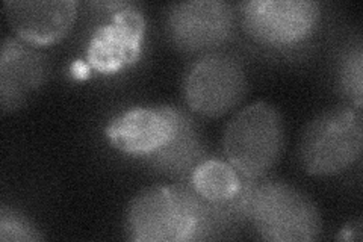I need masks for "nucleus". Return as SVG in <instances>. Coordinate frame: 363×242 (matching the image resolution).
<instances>
[{"mask_svg": "<svg viewBox=\"0 0 363 242\" xmlns=\"http://www.w3.org/2000/svg\"><path fill=\"white\" fill-rule=\"evenodd\" d=\"M76 0L4 4L5 17L16 35L32 45H49L61 41L73 28L77 17Z\"/></svg>", "mask_w": 363, "mask_h": 242, "instance_id": "nucleus-10", "label": "nucleus"}, {"mask_svg": "<svg viewBox=\"0 0 363 242\" xmlns=\"http://www.w3.org/2000/svg\"><path fill=\"white\" fill-rule=\"evenodd\" d=\"M247 91L248 79L241 60L224 50L200 55L184 80L189 109L206 119H218L236 109Z\"/></svg>", "mask_w": 363, "mask_h": 242, "instance_id": "nucleus-5", "label": "nucleus"}, {"mask_svg": "<svg viewBox=\"0 0 363 242\" xmlns=\"http://www.w3.org/2000/svg\"><path fill=\"white\" fill-rule=\"evenodd\" d=\"M238 25L247 35L269 48H288L313 35L321 21L315 0H250L236 6Z\"/></svg>", "mask_w": 363, "mask_h": 242, "instance_id": "nucleus-6", "label": "nucleus"}, {"mask_svg": "<svg viewBox=\"0 0 363 242\" xmlns=\"http://www.w3.org/2000/svg\"><path fill=\"white\" fill-rule=\"evenodd\" d=\"M362 148V109L345 103L323 111L304 126L298 160L311 176H333L359 160Z\"/></svg>", "mask_w": 363, "mask_h": 242, "instance_id": "nucleus-4", "label": "nucleus"}, {"mask_svg": "<svg viewBox=\"0 0 363 242\" xmlns=\"http://www.w3.org/2000/svg\"><path fill=\"white\" fill-rule=\"evenodd\" d=\"M248 223L271 242H311L323 232L320 209L308 194L279 179H257L248 203Z\"/></svg>", "mask_w": 363, "mask_h": 242, "instance_id": "nucleus-2", "label": "nucleus"}, {"mask_svg": "<svg viewBox=\"0 0 363 242\" xmlns=\"http://www.w3.org/2000/svg\"><path fill=\"white\" fill-rule=\"evenodd\" d=\"M236 8L224 0H189L167 8L165 31L169 43L184 53L220 50L236 33Z\"/></svg>", "mask_w": 363, "mask_h": 242, "instance_id": "nucleus-7", "label": "nucleus"}, {"mask_svg": "<svg viewBox=\"0 0 363 242\" xmlns=\"http://www.w3.org/2000/svg\"><path fill=\"white\" fill-rule=\"evenodd\" d=\"M48 60L35 45L20 38H5L0 50V105L14 112L44 84Z\"/></svg>", "mask_w": 363, "mask_h": 242, "instance_id": "nucleus-11", "label": "nucleus"}, {"mask_svg": "<svg viewBox=\"0 0 363 242\" xmlns=\"http://www.w3.org/2000/svg\"><path fill=\"white\" fill-rule=\"evenodd\" d=\"M203 200L225 203L240 194L244 176L232 164L221 159H203L186 179Z\"/></svg>", "mask_w": 363, "mask_h": 242, "instance_id": "nucleus-13", "label": "nucleus"}, {"mask_svg": "<svg viewBox=\"0 0 363 242\" xmlns=\"http://www.w3.org/2000/svg\"><path fill=\"white\" fill-rule=\"evenodd\" d=\"M285 121L268 101H256L238 111L223 135L225 160L242 176L262 179L285 152Z\"/></svg>", "mask_w": 363, "mask_h": 242, "instance_id": "nucleus-3", "label": "nucleus"}, {"mask_svg": "<svg viewBox=\"0 0 363 242\" xmlns=\"http://www.w3.org/2000/svg\"><path fill=\"white\" fill-rule=\"evenodd\" d=\"M206 155L203 135L197 123L188 114L179 115V124L174 136L164 147L152 155L144 156L149 164L159 175L179 180H186Z\"/></svg>", "mask_w": 363, "mask_h": 242, "instance_id": "nucleus-12", "label": "nucleus"}, {"mask_svg": "<svg viewBox=\"0 0 363 242\" xmlns=\"http://www.w3.org/2000/svg\"><path fill=\"white\" fill-rule=\"evenodd\" d=\"M179 115L180 109L168 105L129 108L106 126V140L121 153L144 158L172 140Z\"/></svg>", "mask_w": 363, "mask_h": 242, "instance_id": "nucleus-9", "label": "nucleus"}, {"mask_svg": "<svg viewBox=\"0 0 363 242\" xmlns=\"http://www.w3.org/2000/svg\"><path fill=\"white\" fill-rule=\"evenodd\" d=\"M362 236V220L356 218V220L347 223V226L340 230L337 235V239L340 241H360Z\"/></svg>", "mask_w": 363, "mask_h": 242, "instance_id": "nucleus-16", "label": "nucleus"}, {"mask_svg": "<svg viewBox=\"0 0 363 242\" xmlns=\"http://www.w3.org/2000/svg\"><path fill=\"white\" fill-rule=\"evenodd\" d=\"M337 85L348 105L362 109L363 93V45L362 40L351 41L339 57Z\"/></svg>", "mask_w": 363, "mask_h": 242, "instance_id": "nucleus-14", "label": "nucleus"}, {"mask_svg": "<svg viewBox=\"0 0 363 242\" xmlns=\"http://www.w3.org/2000/svg\"><path fill=\"white\" fill-rule=\"evenodd\" d=\"M44 236L28 216L21 212L2 206L0 211V241L8 242H33L41 241Z\"/></svg>", "mask_w": 363, "mask_h": 242, "instance_id": "nucleus-15", "label": "nucleus"}, {"mask_svg": "<svg viewBox=\"0 0 363 242\" xmlns=\"http://www.w3.org/2000/svg\"><path fill=\"white\" fill-rule=\"evenodd\" d=\"M72 72L76 77L79 79H85L88 77V72H89V65L82 62V61H76L73 65H72Z\"/></svg>", "mask_w": 363, "mask_h": 242, "instance_id": "nucleus-17", "label": "nucleus"}, {"mask_svg": "<svg viewBox=\"0 0 363 242\" xmlns=\"http://www.w3.org/2000/svg\"><path fill=\"white\" fill-rule=\"evenodd\" d=\"M112 11L109 21L100 25L89 38L86 61L100 73H117L132 65L141 55L145 18L133 4H97Z\"/></svg>", "mask_w": 363, "mask_h": 242, "instance_id": "nucleus-8", "label": "nucleus"}, {"mask_svg": "<svg viewBox=\"0 0 363 242\" xmlns=\"http://www.w3.org/2000/svg\"><path fill=\"white\" fill-rule=\"evenodd\" d=\"M126 232L133 242H189L220 238L227 232L212 203L188 180L144 188L130 200Z\"/></svg>", "mask_w": 363, "mask_h": 242, "instance_id": "nucleus-1", "label": "nucleus"}]
</instances>
